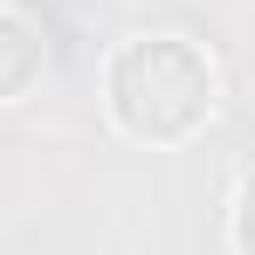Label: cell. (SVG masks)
I'll use <instances>...</instances> for the list:
<instances>
[{
    "instance_id": "2",
    "label": "cell",
    "mask_w": 255,
    "mask_h": 255,
    "mask_svg": "<svg viewBox=\"0 0 255 255\" xmlns=\"http://www.w3.org/2000/svg\"><path fill=\"white\" fill-rule=\"evenodd\" d=\"M42 69H48V42H42V28H35L28 14L0 7V104H21L28 90L42 83Z\"/></svg>"
},
{
    "instance_id": "3",
    "label": "cell",
    "mask_w": 255,
    "mask_h": 255,
    "mask_svg": "<svg viewBox=\"0 0 255 255\" xmlns=\"http://www.w3.org/2000/svg\"><path fill=\"white\" fill-rule=\"evenodd\" d=\"M235 255H255V172L242 186V200H235Z\"/></svg>"
},
{
    "instance_id": "1",
    "label": "cell",
    "mask_w": 255,
    "mask_h": 255,
    "mask_svg": "<svg viewBox=\"0 0 255 255\" xmlns=\"http://www.w3.org/2000/svg\"><path fill=\"white\" fill-rule=\"evenodd\" d=\"M104 104L125 138L138 145H179L214 111V69L186 35H138L111 55Z\"/></svg>"
}]
</instances>
